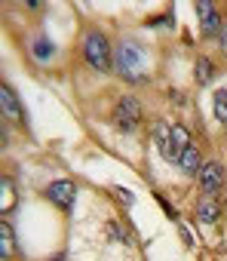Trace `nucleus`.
Masks as SVG:
<instances>
[{
	"instance_id": "39448f33",
	"label": "nucleus",
	"mask_w": 227,
	"mask_h": 261,
	"mask_svg": "<svg viewBox=\"0 0 227 261\" xmlns=\"http://www.w3.org/2000/svg\"><path fill=\"white\" fill-rule=\"evenodd\" d=\"M46 197H49V203H55L59 209L71 212V209H74L77 188H74V181H52V185L46 188Z\"/></svg>"
},
{
	"instance_id": "20e7f679",
	"label": "nucleus",
	"mask_w": 227,
	"mask_h": 261,
	"mask_svg": "<svg viewBox=\"0 0 227 261\" xmlns=\"http://www.w3.org/2000/svg\"><path fill=\"white\" fill-rule=\"evenodd\" d=\"M0 108H4V114H7V120H10V123H16V126H25V111H22V105H19V95L13 92V86H10V83H4V86H0Z\"/></svg>"
},
{
	"instance_id": "9d476101",
	"label": "nucleus",
	"mask_w": 227,
	"mask_h": 261,
	"mask_svg": "<svg viewBox=\"0 0 227 261\" xmlns=\"http://www.w3.org/2000/svg\"><path fill=\"white\" fill-rule=\"evenodd\" d=\"M178 163L184 166V172H187V175H200V169H203V160H200V151H196L193 145L181 151V160H178Z\"/></svg>"
},
{
	"instance_id": "a211bd4d",
	"label": "nucleus",
	"mask_w": 227,
	"mask_h": 261,
	"mask_svg": "<svg viewBox=\"0 0 227 261\" xmlns=\"http://www.w3.org/2000/svg\"><path fill=\"white\" fill-rule=\"evenodd\" d=\"M218 37H221V49H224V56H227V22L221 25V34H218Z\"/></svg>"
},
{
	"instance_id": "4468645a",
	"label": "nucleus",
	"mask_w": 227,
	"mask_h": 261,
	"mask_svg": "<svg viewBox=\"0 0 227 261\" xmlns=\"http://www.w3.org/2000/svg\"><path fill=\"white\" fill-rule=\"evenodd\" d=\"M215 117L221 123H227V89H218L215 92Z\"/></svg>"
},
{
	"instance_id": "6e6552de",
	"label": "nucleus",
	"mask_w": 227,
	"mask_h": 261,
	"mask_svg": "<svg viewBox=\"0 0 227 261\" xmlns=\"http://www.w3.org/2000/svg\"><path fill=\"white\" fill-rule=\"evenodd\" d=\"M154 139H157V145H160V154H163L169 163H178V160H181V154H178L175 145H172V123H157Z\"/></svg>"
},
{
	"instance_id": "f03ea898",
	"label": "nucleus",
	"mask_w": 227,
	"mask_h": 261,
	"mask_svg": "<svg viewBox=\"0 0 227 261\" xmlns=\"http://www.w3.org/2000/svg\"><path fill=\"white\" fill-rule=\"evenodd\" d=\"M83 53H86V62H89V68H92V71L104 74V71H110V68H114V49H110V43H107V37H104V34L89 31V34H86V40H83Z\"/></svg>"
},
{
	"instance_id": "7ed1b4c3",
	"label": "nucleus",
	"mask_w": 227,
	"mask_h": 261,
	"mask_svg": "<svg viewBox=\"0 0 227 261\" xmlns=\"http://www.w3.org/2000/svg\"><path fill=\"white\" fill-rule=\"evenodd\" d=\"M138 123H141V105L132 95H123L114 105V126L120 133H132V129H138Z\"/></svg>"
},
{
	"instance_id": "423d86ee",
	"label": "nucleus",
	"mask_w": 227,
	"mask_h": 261,
	"mask_svg": "<svg viewBox=\"0 0 227 261\" xmlns=\"http://www.w3.org/2000/svg\"><path fill=\"white\" fill-rule=\"evenodd\" d=\"M196 16H200V28H203V34L206 37H215V34H221V16L215 13V7L209 4V0H200L196 4Z\"/></svg>"
},
{
	"instance_id": "ddd939ff",
	"label": "nucleus",
	"mask_w": 227,
	"mask_h": 261,
	"mask_svg": "<svg viewBox=\"0 0 227 261\" xmlns=\"http://www.w3.org/2000/svg\"><path fill=\"white\" fill-rule=\"evenodd\" d=\"M172 145H175V151L181 154L184 148H190V136H187V129L184 126H178V123H172Z\"/></svg>"
},
{
	"instance_id": "f8f14e48",
	"label": "nucleus",
	"mask_w": 227,
	"mask_h": 261,
	"mask_svg": "<svg viewBox=\"0 0 227 261\" xmlns=\"http://www.w3.org/2000/svg\"><path fill=\"white\" fill-rule=\"evenodd\" d=\"M196 83L200 86H206V83H212V77H215V65L209 62V59H196Z\"/></svg>"
},
{
	"instance_id": "9b49d317",
	"label": "nucleus",
	"mask_w": 227,
	"mask_h": 261,
	"mask_svg": "<svg viewBox=\"0 0 227 261\" xmlns=\"http://www.w3.org/2000/svg\"><path fill=\"white\" fill-rule=\"evenodd\" d=\"M0 237H4V258H13V252H16V233H13V224L10 221H0Z\"/></svg>"
},
{
	"instance_id": "f257e3e1",
	"label": "nucleus",
	"mask_w": 227,
	"mask_h": 261,
	"mask_svg": "<svg viewBox=\"0 0 227 261\" xmlns=\"http://www.w3.org/2000/svg\"><path fill=\"white\" fill-rule=\"evenodd\" d=\"M114 68H117V74L129 83H141L145 80V53L138 43L132 40H123L117 49H114Z\"/></svg>"
},
{
	"instance_id": "1a4fd4ad",
	"label": "nucleus",
	"mask_w": 227,
	"mask_h": 261,
	"mask_svg": "<svg viewBox=\"0 0 227 261\" xmlns=\"http://www.w3.org/2000/svg\"><path fill=\"white\" fill-rule=\"evenodd\" d=\"M218 215H221V203H218L215 197H203V200L196 203V221H203V224H215Z\"/></svg>"
},
{
	"instance_id": "2eb2a0df",
	"label": "nucleus",
	"mask_w": 227,
	"mask_h": 261,
	"mask_svg": "<svg viewBox=\"0 0 227 261\" xmlns=\"http://www.w3.org/2000/svg\"><path fill=\"white\" fill-rule=\"evenodd\" d=\"M52 53H55V46H52L46 37H40V40L34 43V56H37V59H49Z\"/></svg>"
},
{
	"instance_id": "0eeeda50",
	"label": "nucleus",
	"mask_w": 227,
	"mask_h": 261,
	"mask_svg": "<svg viewBox=\"0 0 227 261\" xmlns=\"http://www.w3.org/2000/svg\"><path fill=\"white\" fill-rule=\"evenodd\" d=\"M221 185H224V169H221V163H203V169H200V188L206 191V197L218 194Z\"/></svg>"
},
{
	"instance_id": "f3484780",
	"label": "nucleus",
	"mask_w": 227,
	"mask_h": 261,
	"mask_svg": "<svg viewBox=\"0 0 227 261\" xmlns=\"http://www.w3.org/2000/svg\"><path fill=\"white\" fill-rule=\"evenodd\" d=\"M114 194H117V197H120L126 206H132V194H129V191H123V188H114Z\"/></svg>"
},
{
	"instance_id": "dca6fc26",
	"label": "nucleus",
	"mask_w": 227,
	"mask_h": 261,
	"mask_svg": "<svg viewBox=\"0 0 227 261\" xmlns=\"http://www.w3.org/2000/svg\"><path fill=\"white\" fill-rule=\"evenodd\" d=\"M4 194H7V200H4V212H10L13 203H16V191H13V181H10V178H4Z\"/></svg>"
}]
</instances>
